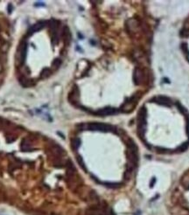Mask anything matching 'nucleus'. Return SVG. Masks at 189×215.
Returning <instances> with one entry per match:
<instances>
[{"mask_svg":"<svg viewBox=\"0 0 189 215\" xmlns=\"http://www.w3.org/2000/svg\"><path fill=\"white\" fill-rule=\"evenodd\" d=\"M87 129L89 130H92V131L110 132L114 130V127L111 125L106 124V123H100V122L89 123Z\"/></svg>","mask_w":189,"mask_h":215,"instance_id":"obj_1","label":"nucleus"},{"mask_svg":"<svg viewBox=\"0 0 189 215\" xmlns=\"http://www.w3.org/2000/svg\"><path fill=\"white\" fill-rule=\"evenodd\" d=\"M151 102L152 103H158L160 105H162V106H166V107H170L172 105V101L171 99H169L166 96H156V97H153Z\"/></svg>","mask_w":189,"mask_h":215,"instance_id":"obj_2","label":"nucleus"},{"mask_svg":"<svg viewBox=\"0 0 189 215\" xmlns=\"http://www.w3.org/2000/svg\"><path fill=\"white\" fill-rule=\"evenodd\" d=\"M118 112L116 108H114L110 107H106L103 108H101L99 110H97V112H95L96 115H98V116H110V115H114V114H116Z\"/></svg>","mask_w":189,"mask_h":215,"instance_id":"obj_3","label":"nucleus"},{"mask_svg":"<svg viewBox=\"0 0 189 215\" xmlns=\"http://www.w3.org/2000/svg\"><path fill=\"white\" fill-rule=\"evenodd\" d=\"M133 80L137 85H140L144 81V73L139 68H136L133 73Z\"/></svg>","mask_w":189,"mask_h":215,"instance_id":"obj_4","label":"nucleus"},{"mask_svg":"<svg viewBox=\"0 0 189 215\" xmlns=\"http://www.w3.org/2000/svg\"><path fill=\"white\" fill-rule=\"evenodd\" d=\"M45 25H46V22H44V21L38 22V23H36L33 26L30 27V29L28 30V33H29V35H32L34 33H36V32H39V30L43 29L44 27H45Z\"/></svg>","mask_w":189,"mask_h":215,"instance_id":"obj_5","label":"nucleus"},{"mask_svg":"<svg viewBox=\"0 0 189 215\" xmlns=\"http://www.w3.org/2000/svg\"><path fill=\"white\" fill-rule=\"evenodd\" d=\"M26 51H27V43L26 42H22L20 47V56L21 63L25 62V57H26Z\"/></svg>","mask_w":189,"mask_h":215,"instance_id":"obj_6","label":"nucleus"},{"mask_svg":"<svg viewBox=\"0 0 189 215\" xmlns=\"http://www.w3.org/2000/svg\"><path fill=\"white\" fill-rule=\"evenodd\" d=\"M63 39H64V42L67 45H68L70 43V40H71V33H70V31L68 29L67 26L64 27L63 29Z\"/></svg>","mask_w":189,"mask_h":215,"instance_id":"obj_7","label":"nucleus"},{"mask_svg":"<svg viewBox=\"0 0 189 215\" xmlns=\"http://www.w3.org/2000/svg\"><path fill=\"white\" fill-rule=\"evenodd\" d=\"M181 49H182V51H183L185 54H186V55H188L189 50H188V47H187V45L186 44V43H183V44L181 45Z\"/></svg>","mask_w":189,"mask_h":215,"instance_id":"obj_8","label":"nucleus"},{"mask_svg":"<svg viewBox=\"0 0 189 215\" xmlns=\"http://www.w3.org/2000/svg\"><path fill=\"white\" fill-rule=\"evenodd\" d=\"M187 147H188V143H186L184 144H182L179 148H178V151H186L187 149Z\"/></svg>","mask_w":189,"mask_h":215,"instance_id":"obj_9","label":"nucleus"},{"mask_svg":"<svg viewBox=\"0 0 189 215\" xmlns=\"http://www.w3.org/2000/svg\"><path fill=\"white\" fill-rule=\"evenodd\" d=\"M80 143H81V141L78 138H75L74 140H73V146L75 147V149H77L78 147L80 146Z\"/></svg>","mask_w":189,"mask_h":215,"instance_id":"obj_10","label":"nucleus"},{"mask_svg":"<svg viewBox=\"0 0 189 215\" xmlns=\"http://www.w3.org/2000/svg\"><path fill=\"white\" fill-rule=\"evenodd\" d=\"M176 105H177V107L179 108V111H180V112L184 113V114H185V113H187V110H186V108H185L183 107V106H181V105H180V104H179V103H176Z\"/></svg>","mask_w":189,"mask_h":215,"instance_id":"obj_11","label":"nucleus"},{"mask_svg":"<svg viewBox=\"0 0 189 215\" xmlns=\"http://www.w3.org/2000/svg\"><path fill=\"white\" fill-rule=\"evenodd\" d=\"M61 64V60L60 59H56L54 61H53V66H54L55 68H59Z\"/></svg>","mask_w":189,"mask_h":215,"instance_id":"obj_12","label":"nucleus"},{"mask_svg":"<svg viewBox=\"0 0 189 215\" xmlns=\"http://www.w3.org/2000/svg\"><path fill=\"white\" fill-rule=\"evenodd\" d=\"M180 35H181L182 37H188L189 36L188 31H187V29H183L182 31H181V33H180Z\"/></svg>","mask_w":189,"mask_h":215,"instance_id":"obj_13","label":"nucleus"},{"mask_svg":"<svg viewBox=\"0 0 189 215\" xmlns=\"http://www.w3.org/2000/svg\"><path fill=\"white\" fill-rule=\"evenodd\" d=\"M187 133L189 137V118H187Z\"/></svg>","mask_w":189,"mask_h":215,"instance_id":"obj_14","label":"nucleus"}]
</instances>
